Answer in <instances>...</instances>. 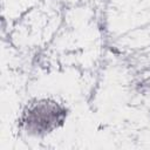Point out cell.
Instances as JSON below:
<instances>
[{"label": "cell", "mask_w": 150, "mask_h": 150, "mask_svg": "<svg viewBox=\"0 0 150 150\" xmlns=\"http://www.w3.org/2000/svg\"><path fill=\"white\" fill-rule=\"evenodd\" d=\"M68 117V108L53 97H36L26 103L19 117L20 129L33 137H43L60 129Z\"/></svg>", "instance_id": "cell-1"}]
</instances>
